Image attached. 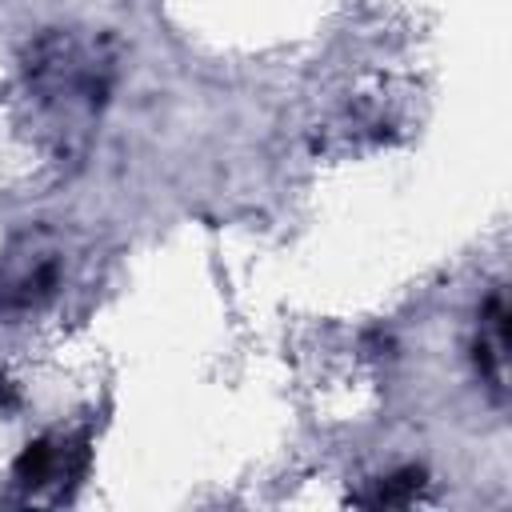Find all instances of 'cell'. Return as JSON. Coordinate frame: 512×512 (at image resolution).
Returning a JSON list of instances; mask_svg holds the SVG:
<instances>
[{
	"label": "cell",
	"mask_w": 512,
	"mask_h": 512,
	"mask_svg": "<svg viewBox=\"0 0 512 512\" xmlns=\"http://www.w3.org/2000/svg\"><path fill=\"white\" fill-rule=\"evenodd\" d=\"M84 464H88L84 444L60 440V436H40V440H32V444L16 456V464H12V484L24 488L28 496L52 492V500H60L64 488L80 484Z\"/></svg>",
	"instance_id": "cell-1"
},
{
	"label": "cell",
	"mask_w": 512,
	"mask_h": 512,
	"mask_svg": "<svg viewBox=\"0 0 512 512\" xmlns=\"http://www.w3.org/2000/svg\"><path fill=\"white\" fill-rule=\"evenodd\" d=\"M56 256L40 244H24L0 260V312L36 308L56 288Z\"/></svg>",
	"instance_id": "cell-2"
},
{
	"label": "cell",
	"mask_w": 512,
	"mask_h": 512,
	"mask_svg": "<svg viewBox=\"0 0 512 512\" xmlns=\"http://www.w3.org/2000/svg\"><path fill=\"white\" fill-rule=\"evenodd\" d=\"M476 368L496 400H504V376H508V300L504 288H492L476 316Z\"/></svg>",
	"instance_id": "cell-3"
},
{
	"label": "cell",
	"mask_w": 512,
	"mask_h": 512,
	"mask_svg": "<svg viewBox=\"0 0 512 512\" xmlns=\"http://www.w3.org/2000/svg\"><path fill=\"white\" fill-rule=\"evenodd\" d=\"M420 488H424V472L420 468H404V472L380 480L376 496H360V500L364 504H408V500H416Z\"/></svg>",
	"instance_id": "cell-4"
}]
</instances>
